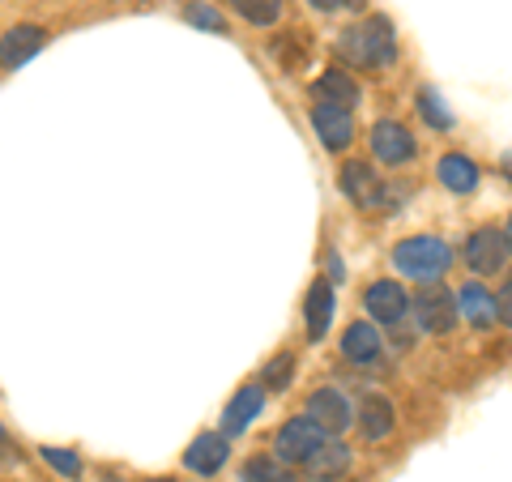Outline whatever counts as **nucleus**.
<instances>
[{
  "mask_svg": "<svg viewBox=\"0 0 512 482\" xmlns=\"http://www.w3.org/2000/svg\"><path fill=\"white\" fill-rule=\"evenodd\" d=\"M338 52L342 60L359 64V69H389V64L397 60V30L389 18H367L359 26H350L338 35Z\"/></svg>",
  "mask_w": 512,
  "mask_h": 482,
  "instance_id": "obj_1",
  "label": "nucleus"
},
{
  "mask_svg": "<svg viewBox=\"0 0 512 482\" xmlns=\"http://www.w3.org/2000/svg\"><path fill=\"white\" fill-rule=\"evenodd\" d=\"M393 265L414 282H440L444 269L453 265V252H448L440 235H410L393 248Z\"/></svg>",
  "mask_w": 512,
  "mask_h": 482,
  "instance_id": "obj_2",
  "label": "nucleus"
},
{
  "mask_svg": "<svg viewBox=\"0 0 512 482\" xmlns=\"http://www.w3.org/2000/svg\"><path fill=\"white\" fill-rule=\"evenodd\" d=\"M414 312H419V325H423V333H453L457 329V295L448 291L444 282H423V291L414 295V303H410Z\"/></svg>",
  "mask_w": 512,
  "mask_h": 482,
  "instance_id": "obj_3",
  "label": "nucleus"
},
{
  "mask_svg": "<svg viewBox=\"0 0 512 482\" xmlns=\"http://www.w3.org/2000/svg\"><path fill=\"white\" fill-rule=\"evenodd\" d=\"M367 146H372L376 163L384 167H406L419 154V141H414V133L402 120H376L372 133H367Z\"/></svg>",
  "mask_w": 512,
  "mask_h": 482,
  "instance_id": "obj_4",
  "label": "nucleus"
},
{
  "mask_svg": "<svg viewBox=\"0 0 512 482\" xmlns=\"http://www.w3.org/2000/svg\"><path fill=\"white\" fill-rule=\"evenodd\" d=\"M461 256H466V265L474 273H483V278H491V273H504V265H508V227H478L466 239Z\"/></svg>",
  "mask_w": 512,
  "mask_h": 482,
  "instance_id": "obj_5",
  "label": "nucleus"
},
{
  "mask_svg": "<svg viewBox=\"0 0 512 482\" xmlns=\"http://www.w3.org/2000/svg\"><path fill=\"white\" fill-rule=\"evenodd\" d=\"M338 184L346 192V201L359 205V210H380V205L389 201V188H384L376 167H367V163H342Z\"/></svg>",
  "mask_w": 512,
  "mask_h": 482,
  "instance_id": "obj_6",
  "label": "nucleus"
},
{
  "mask_svg": "<svg viewBox=\"0 0 512 482\" xmlns=\"http://www.w3.org/2000/svg\"><path fill=\"white\" fill-rule=\"evenodd\" d=\"M320 440H325V431H320V427L308 419V414H299V419H286V423L274 431V457L286 461V465H299Z\"/></svg>",
  "mask_w": 512,
  "mask_h": 482,
  "instance_id": "obj_7",
  "label": "nucleus"
},
{
  "mask_svg": "<svg viewBox=\"0 0 512 482\" xmlns=\"http://www.w3.org/2000/svg\"><path fill=\"white\" fill-rule=\"evenodd\" d=\"M363 308H367V316H372L376 325H402L406 312H410V295H406V286H402V282L384 278V282H372V286H367Z\"/></svg>",
  "mask_w": 512,
  "mask_h": 482,
  "instance_id": "obj_8",
  "label": "nucleus"
},
{
  "mask_svg": "<svg viewBox=\"0 0 512 482\" xmlns=\"http://www.w3.org/2000/svg\"><path fill=\"white\" fill-rule=\"evenodd\" d=\"M308 419L325 431V436H342V431L355 423V406L346 401L342 389H316L308 397Z\"/></svg>",
  "mask_w": 512,
  "mask_h": 482,
  "instance_id": "obj_9",
  "label": "nucleus"
},
{
  "mask_svg": "<svg viewBox=\"0 0 512 482\" xmlns=\"http://www.w3.org/2000/svg\"><path fill=\"white\" fill-rule=\"evenodd\" d=\"M227 457H231V440L222 436V431H201V436L184 448V470L214 478L222 465H227Z\"/></svg>",
  "mask_w": 512,
  "mask_h": 482,
  "instance_id": "obj_10",
  "label": "nucleus"
},
{
  "mask_svg": "<svg viewBox=\"0 0 512 482\" xmlns=\"http://www.w3.org/2000/svg\"><path fill=\"white\" fill-rule=\"evenodd\" d=\"M333 308H338V299H333V282L316 278L308 286V299H303V329H308V342H325V333L333 325Z\"/></svg>",
  "mask_w": 512,
  "mask_h": 482,
  "instance_id": "obj_11",
  "label": "nucleus"
},
{
  "mask_svg": "<svg viewBox=\"0 0 512 482\" xmlns=\"http://www.w3.org/2000/svg\"><path fill=\"white\" fill-rule=\"evenodd\" d=\"M350 448L342 440H320L308 457H303V470H308L312 482H338L350 470Z\"/></svg>",
  "mask_w": 512,
  "mask_h": 482,
  "instance_id": "obj_12",
  "label": "nucleus"
},
{
  "mask_svg": "<svg viewBox=\"0 0 512 482\" xmlns=\"http://www.w3.org/2000/svg\"><path fill=\"white\" fill-rule=\"evenodd\" d=\"M312 128H316V137H320V146L333 150V154H342L350 141H355V120H350V111L342 107H312Z\"/></svg>",
  "mask_w": 512,
  "mask_h": 482,
  "instance_id": "obj_13",
  "label": "nucleus"
},
{
  "mask_svg": "<svg viewBox=\"0 0 512 482\" xmlns=\"http://www.w3.org/2000/svg\"><path fill=\"white\" fill-rule=\"evenodd\" d=\"M265 410V389L261 384H244V389H235V397L227 401V410H222V436H239V431H248L252 419Z\"/></svg>",
  "mask_w": 512,
  "mask_h": 482,
  "instance_id": "obj_14",
  "label": "nucleus"
},
{
  "mask_svg": "<svg viewBox=\"0 0 512 482\" xmlns=\"http://www.w3.org/2000/svg\"><path fill=\"white\" fill-rule=\"evenodd\" d=\"M47 43V30L43 26H13L5 30V39H0V69H18L26 64L30 56H39Z\"/></svg>",
  "mask_w": 512,
  "mask_h": 482,
  "instance_id": "obj_15",
  "label": "nucleus"
},
{
  "mask_svg": "<svg viewBox=\"0 0 512 482\" xmlns=\"http://www.w3.org/2000/svg\"><path fill=\"white\" fill-rule=\"evenodd\" d=\"M312 99L320 107H342V111H350V107H359V82L350 73H342V69H325L312 82Z\"/></svg>",
  "mask_w": 512,
  "mask_h": 482,
  "instance_id": "obj_16",
  "label": "nucleus"
},
{
  "mask_svg": "<svg viewBox=\"0 0 512 482\" xmlns=\"http://www.w3.org/2000/svg\"><path fill=\"white\" fill-rule=\"evenodd\" d=\"M342 355H346L350 363H359V367L376 363V359L384 355L380 329L372 325V320H355V325H350V329L342 333Z\"/></svg>",
  "mask_w": 512,
  "mask_h": 482,
  "instance_id": "obj_17",
  "label": "nucleus"
},
{
  "mask_svg": "<svg viewBox=\"0 0 512 482\" xmlns=\"http://www.w3.org/2000/svg\"><path fill=\"white\" fill-rule=\"evenodd\" d=\"M359 427H363V436H367V440L393 436V427H397L393 401H389V397H380V393H367V397L359 401Z\"/></svg>",
  "mask_w": 512,
  "mask_h": 482,
  "instance_id": "obj_18",
  "label": "nucleus"
},
{
  "mask_svg": "<svg viewBox=\"0 0 512 482\" xmlns=\"http://www.w3.org/2000/svg\"><path fill=\"white\" fill-rule=\"evenodd\" d=\"M436 175H440V184L448 192H457V197L474 192L478 180H483V175H478V163H474V158H466V154H444L436 163Z\"/></svg>",
  "mask_w": 512,
  "mask_h": 482,
  "instance_id": "obj_19",
  "label": "nucleus"
},
{
  "mask_svg": "<svg viewBox=\"0 0 512 482\" xmlns=\"http://www.w3.org/2000/svg\"><path fill=\"white\" fill-rule=\"evenodd\" d=\"M457 316H466L474 329H491L495 325V299L483 291L478 282L461 286V299H457Z\"/></svg>",
  "mask_w": 512,
  "mask_h": 482,
  "instance_id": "obj_20",
  "label": "nucleus"
},
{
  "mask_svg": "<svg viewBox=\"0 0 512 482\" xmlns=\"http://www.w3.org/2000/svg\"><path fill=\"white\" fill-rule=\"evenodd\" d=\"M244 482H295V465L278 461L274 453L248 457L244 461Z\"/></svg>",
  "mask_w": 512,
  "mask_h": 482,
  "instance_id": "obj_21",
  "label": "nucleus"
},
{
  "mask_svg": "<svg viewBox=\"0 0 512 482\" xmlns=\"http://www.w3.org/2000/svg\"><path fill=\"white\" fill-rule=\"evenodd\" d=\"M235 9V18H244L248 26H274L282 18V0H227Z\"/></svg>",
  "mask_w": 512,
  "mask_h": 482,
  "instance_id": "obj_22",
  "label": "nucleus"
},
{
  "mask_svg": "<svg viewBox=\"0 0 512 482\" xmlns=\"http://www.w3.org/2000/svg\"><path fill=\"white\" fill-rule=\"evenodd\" d=\"M291 376H295V355L291 350H282V355H274L261 367V389L265 393H282L286 384H291Z\"/></svg>",
  "mask_w": 512,
  "mask_h": 482,
  "instance_id": "obj_23",
  "label": "nucleus"
},
{
  "mask_svg": "<svg viewBox=\"0 0 512 482\" xmlns=\"http://www.w3.org/2000/svg\"><path fill=\"white\" fill-rule=\"evenodd\" d=\"M419 116L431 124V128H440V133H448V128H453V111L444 107V99L436 90H423L419 94Z\"/></svg>",
  "mask_w": 512,
  "mask_h": 482,
  "instance_id": "obj_24",
  "label": "nucleus"
},
{
  "mask_svg": "<svg viewBox=\"0 0 512 482\" xmlns=\"http://www.w3.org/2000/svg\"><path fill=\"white\" fill-rule=\"evenodd\" d=\"M43 461L52 465V470H60L64 478H77V474H82V457H77L73 448H52V444H47V448H43Z\"/></svg>",
  "mask_w": 512,
  "mask_h": 482,
  "instance_id": "obj_25",
  "label": "nucleus"
},
{
  "mask_svg": "<svg viewBox=\"0 0 512 482\" xmlns=\"http://www.w3.org/2000/svg\"><path fill=\"white\" fill-rule=\"evenodd\" d=\"M188 22L192 26H205V30H222V26H227V22H222V13L210 9L205 0H192V5H188Z\"/></svg>",
  "mask_w": 512,
  "mask_h": 482,
  "instance_id": "obj_26",
  "label": "nucleus"
},
{
  "mask_svg": "<svg viewBox=\"0 0 512 482\" xmlns=\"http://www.w3.org/2000/svg\"><path fill=\"white\" fill-rule=\"evenodd\" d=\"M13 461V444H9V436H5V427H0V470Z\"/></svg>",
  "mask_w": 512,
  "mask_h": 482,
  "instance_id": "obj_27",
  "label": "nucleus"
},
{
  "mask_svg": "<svg viewBox=\"0 0 512 482\" xmlns=\"http://www.w3.org/2000/svg\"><path fill=\"white\" fill-rule=\"evenodd\" d=\"M312 9H320V13H338L342 9V0H308Z\"/></svg>",
  "mask_w": 512,
  "mask_h": 482,
  "instance_id": "obj_28",
  "label": "nucleus"
},
{
  "mask_svg": "<svg viewBox=\"0 0 512 482\" xmlns=\"http://www.w3.org/2000/svg\"><path fill=\"white\" fill-rule=\"evenodd\" d=\"M363 5H367V0H342V9H355V13H359Z\"/></svg>",
  "mask_w": 512,
  "mask_h": 482,
  "instance_id": "obj_29",
  "label": "nucleus"
}]
</instances>
